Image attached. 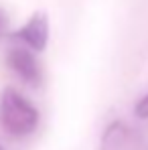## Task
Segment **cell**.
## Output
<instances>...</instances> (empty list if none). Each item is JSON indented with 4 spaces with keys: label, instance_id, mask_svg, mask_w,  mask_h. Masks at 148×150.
Instances as JSON below:
<instances>
[{
    "label": "cell",
    "instance_id": "cell-1",
    "mask_svg": "<svg viewBox=\"0 0 148 150\" xmlns=\"http://www.w3.org/2000/svg\"><path fill=\"white\" fill-rule=\"evenodd\" d=\"M0 124L10 136H28L39 126V110L16 89L8 87L0 98Z\"/></svg>",
    "mask_w": 148,
    "mask_h": 150
},
{
    "label": "cell",
    "instance_id": "cell-2",
    "mask_svg": "<svg viewBox=\"0 0 148 150\" xmlns=\"http://www.w3.org/2000/svg\"><path fill=\"white\" fill-rule=\"evenodd\" d=\"M6 63L16 73V77L23 79L26 85H30V87L41 85L43 71H41V65L33 51H28L26 47H12L6 55Z\"/></svg>",
    "mask_w": 148,
    "mask_h": 150
},
{
    "label": "cell",
    "instance_id": "cell-3",
    "mask_svg": "<svg viewBox=\"0 0 148 150\" xmlns=\"http://www.w3.org/2000/svg\"><path fill=\"white\" fill-rule=\"evenodd\" d=\"M142 136L124 122H112L103 130L99 150H140Z\"/></svg>",
    "mask_w": 148,
    "mask_h": 150
},
{
    "label": "cell",
    "instance_id": "cell-4",
    "mask_svg": "<svg viewBox=\"0 0 148 150\" xmlns=\"http://www.w3.org/2000/svg\"><path fill=\"white\" fill-rule=\"evenodd\" d=\"M12 39L21 41L30 51H37V53L45 51L47 43H49V21H47V14L35 12L18 30L12 33Z\"/></svg>",
    "mask_w": 148,
    "mask_h": 150
},
{
    "label": "cell",
    "instance_id": "cell-5",
    "mask_svg": "<svg viewBox=\"0 0 148 150\" xmlns=\"http://www.w3.org/2000/svg\"><path fill=\"white\" fill-rule=\"evenodd\" d=\"M134 112H136V116L138 118H148V91L138 100V103H136V108H134Z\"/></svg>",
    "mask_w": 148,
    "mask_h": 150
},
{
    "label": "cell",
    "instance_id": "cell-6",
    "mask_svg": "<svg viewBox=\"0 0 148 150\" xmlns=\"http://www.w3.org/2000/svg\"><path fill=\"white\" fill-rule=\"evenodd\" d=\"M6 25H8V16H6V12L0 8V35L6 30Z\"/></svg>",
    "mask_w": 148,
    "mask_h": 150
},
{
    "label": "cell",
    "instance_id": "cell-7",
    "mask_svg": "<svg viewBox=\"0 0 148 150\" xmlns=\"http://www.w3.org/2000/svg\"><path fill=\"white\" fill-rule=\"evenodd\" d=\"M0 150H4V148H2V146H0Z\"/></svg>",
    "mask_w": 148,
    "mask_h": 150
}]
</instances>
